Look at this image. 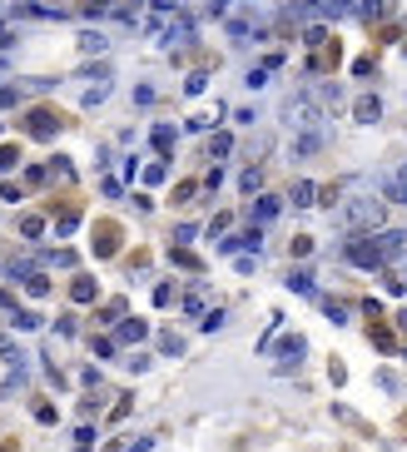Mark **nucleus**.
<instances>
[{
  "label": "nucleus",
  "instance_id": "obj_1",
  "mask_svg": "<svg viewBox=\"0 0 407 452\" xmlns=\"http://www.w3.org/2000/svg\"><path fill=\"white\" fill-rule=\"evenodd\" d=\"M382 204L388 199H353V204H342V224L348 229H382Z\"/></svg>",
  "mask_w": 407,
  "mask_h": 452
},
{
  "label": "nucleus",
  "instance_id": "obj_2",
  "mask_svg": "<svg viewBox=\"0 0 407 452\" xmlns=\"http://www.w3.org/2000/svg\"><path fill=\"white\" fill-rule=\"evenodd\" d=\"M342 258H348L353 269H382V264H388V253H382L377 234H368V239H353L348 249H342Z\"/></svg>",
  "mask_w": 407,
  "mask_h": 452
},
{
  "label": "nucleus",
  "instance_id": "obj_3",
  "mask_svg": "<svg viewBox=\"0 0 407 452\" xmlns=\"http://www.w3.org/2000/svg\"><path fill=\"white\" fill-rule=\"evenodd\" d=\"M55 129H60L55 110H30V120H25V135L30 139H55Z\"/></svg>",
  "mask_w": 407,
  "mask_h": 452
},
{
  "label": "nucleus",
  "instance_id": "obj_4",
  "mask_svg": "<svg viewBox=\"0 0 407 452\" xmlns=\"http://www.w3.org/2000/svg\"><path fill=\"white\" fill-rule=\"evenodd\" d=\"M288 124H298V129H313V124H318V104H313V100H303V95H298V100H288Z\"/></svg>",
  "mask_w": 407,
  "mask_h": 452
},
{
  "label": "nucleus",
  "instance_id": "obj_5",
  "mask_svg": "<svg viewBox=\"0 0 407 452\" xmlns=\"http://www.w3.org/2000/svg\"><path fill=\"white\" fill-rule=\"evenodd\" d=\"M382 199L388 204H407V164L393 169V174H382Z\"/></svg>",
  "mask_w": 407,
  "mask_h": 452
},
{
  "label": "nucleus",
  "instance_id": "obj_6",
  "mask_svg": "<svg viewBox=\"0 0 407 452\" xmlns=\"http://www.w3.org/2000/svg\"><path fill=\"white\" fill-rule=\"evenodd\" d=\"M189 35H194V20H189V15H169V25L159 30V40H164V45H184Z\"/></svg>",
  "mask_w": 407,
  "mask_h": 452
},
{
  "label": "nucleus",
  "instance_id": "obj_7",
  "mask_svg": "<svg viewBox=\"0 0 407 452\" xmlns=\"http://www.w3.org/2000/svg\"><path fill=\"white\" fill-rule=\"evenodd\" d=\"M333 0H288V20H313V15H328Z\"/></svg>",
  "mask_w": 407,
  "mask_h": 452
},
{
  "label": "nucleus",
  "instance_id": "obj_8",
  "mask_svg": "<svg viewBox=\"0 0 407 452\" xmlns=\"http://www.w3.org/2000/svg\"><path fill=\"white\" fill-rule=\"evenodd\" d=\"M303 348H308V343L303 338H283V343H278V368H298V358H303Z\"/></svg>",
  "mask_w": 407,
  "mask_h": 452
},
{
  "label": "nucleus",
  "instance_id": "obj_9",
  "mask_svg": "<svg viewBox=\"0 0 407 452\" xmlns=\"http://www.w3.org/2000/svg\"><path fill=\"white\" fill-rule=\"evenodd\" d=\"M95 253H100V258L119 253V229H115V224H100V229H95Z\"/></svg>",
  "mask_w": 407,
  "mask_h": 452
},
{
  "label": "nucleus",
  "instance_id": "obj_10",
  "mask_svg": "<svg viewBox=\"0 0 407 452\" xmlns=\"http://www.w3.org/2000/svg\"><path fill=\"white\" fill-rule=\"evenodd\" d=\"M259 244H264V229H244V234H233V239H219L224 253H233V249H259Z\"/></svg>",
  "mask_w": 407,
  "mask_h": 452
},
{
  "label": "nucleus",
  "instance_id": "obj_11",
  "mask_svg": "<svg viewBox=\"0 0 407 452\" xmlns=\"http://www.w3.org/2000/svg\"><path fill=\"white\" fill-rule=\"evenodd\" d=\"M377 115H382V100H377V95H362V100L353 104V120H358V124H377Z\"/></svg>",
  "mask_w": 407,
  "mask_h": 452
},
{
  "label": "nucleus",
  "instance_id": "obj_12",
  "mask_svg": "<svg viewBox=\"0 0 407 452\" xmlns=\"http://www.w3.org/2000/svg\"><path fill=\"white\" fill-rule=\"evenodd\" d=\"M373 234H377V244H382V253H388V258H397L407 249V234L402 229H373Z\"/></svg>",
  "mask_w": 407,
  "mask_h": 452
},
{
  "label": "nucleus",
  "instance_id": "obj_13",
  "mask_svg": "<svg viewBox=\"0 0 407 452\" xmlns=\"http://www.w3.org/2000/svg\"><path fill=\"white\" fill-rule=\"evenodd\" d=\"M318 149H323V135H318V129H298V139H293V155L303 159V155H318Z\"/></svg>",
  "mask_w": 407,
  "mask_h": 452
},
{
  "label": "nucleus",
  "instance_id": "obj_14",
  "mask_svg": "<svg viewBox=\"0 0 407 452\" xmlns=\"http://www.w3.org/2000/svg\"><path fill=\"white\" fill-rule=\"evenodd\" d=\"M288 199H293L298 209H308V204H318V184H308V179H298V184L288 189Z\"/></svg>",
  "mask_w": 407,
  "mask_h": 452
},
{
  "label": "nucleus",
  "instance_id": "obj_15",
  "mask_svg": "<svg viewBox=\"0 0 407 452\" xmlns=\"http://www.w3.org/2000/svg\"><path fill=\"white\" fill-rule=\"evenodd\" d=\"M253 219H259V224L278 219V199H273V194H264V199H253Z\"/></svg>",
  "mask_w": 407,
  "mask_h": 452
},
{
  "label": "nucleus",
  "instance_id": "obj_16",
  "mask_svg": "<svg viewBox=\"0 0 407 452\" xmlns=\"http://www.w3.org/2000/svg\"><path fill=\"white\" fill-rule=\"evenodd\" d=\"M144 333H149V328H144V323H139V318H124V323H119V333H115V338H119V343H139Z\"/></svg>",
  "mask_w": 407,
  "mask_h": 452
},
{
  "label": "nucleus",
  "instance_id": "obj_17",
  "mask_svg": "<svg viewBox=\"0 0 407 452\" xmlns=\"http://www.w3.org/2000/svg\"><path fill=\"white\" fill-rule=\"evenodd\" d=\"M95 293H100V289H95V278H75V284H70V298H75V304H90Z\"/></svg>",
  "mask_w": 407,
  "mask_h": 452
},
{
  "label": "nucleus",
  "instance_id": "obj_18",
  "mask_svg": "<svg viewBox=\"0 0 407 452\" xmlns=\"http://www.w3.org/2000/svg\"><path fill=\"white\" fill-rule=\"evenodd\" d=\"M20 234H25V239H40V234H45V219H40V214H25V219H20Z\"/></svg>",
  "mask_w": 407,
  "mask_h": 452
},
{
  "label": "nucleus",
  "instance_id": "obj_19",
  "mask_svg": "<svg viewBox=\"0 0 407 452\" xmlns=\"http://www.w3.org/2000/svg\"><path fill=\"white\" fill-rule=\"evenodd\" d=\"M259 184H264V169H244V174H239V189L244 194H259Z\"/></svg>",
  "mask_w": 407,
  "mask_h": 452
},
{
  "label": "nucleus",
  "instance_id": "obj_20",
  "mask_svg": "<svg viewBox=\"0 0 407 452\" xmlns=\"http://www.w3.org/2000/svg\"><path fill=\"white\" fill-rule=\"evenodd\" d=\"M358 15H362V20H377V15H388V0H362V5H358Z\"/></svg>",
  "mask_w": 407,
  "mask_h": 452
},
{
  "label": "nucleus",
  "instance_id": "obj_21",
  "mask_svg": "<svg viewBox=\"0 0 407 452\" xmlns=\"http://www.w3.org/2000/svg\"><path fill=\"white\" fill-rule=\"evenodd\" d=\"M229 149H233V139H229V135H213V139H209V155H213V159H224Z\"/></svg>",
  "mask_w": 407,
  "mask_h": 452
},
{
  "label": "nucleus",
  "instance_id": "obj_22",
  "mask_svg": "<svg viewBox=\"0 0 407 452\" xmlns=\"http://www.w3.org/2000/svg\"><path fill=\"white\" fill-rule=\"evenodd\" d=\"M15 159H20V149H15V144H0V174L15 169Z\"/></svg>",
  "mask_w": 407,
  "mask_h": 452
},
{
  "label": "nucleus",
  "instance_id": "obj_23",
  "mask_svg": "<svg viewBox=\"0 0 407 452\" xmlns=\"http://www.w3.org/2000/svg\"><path fill=\"white\" fill-rule=\"evenodd\" d=\"M179 348H184V338H179V333H164V338H159V353H169V358H174Z\"/></svg>",
  "mask_w": 407,
  "mask_h": 452
},
{
  "label": "nucleus",
  "instance_id": "obj_24",
  "mask_svg": "<svg viewBox=\"0 0 407 452\" xmlns=\"http://www.w3.org/2000/svg\"><path fill=\"white\" fill-rule=\"evenodd\" d=\"M80 50L84 55H100L104 50V35H80Z\"/></svg>",
  "mask_w": 407,
  "mask_h": 452
},
{
  "label": "nucleus",
  "instance_id": "obj_25",
  "mask_svg": "<svg viewBox=\"0 0 407 452\" xmlns=\"http://www.w3.org/2000/svg\"><path fill=\"white\" fill-rule=\"evenodd\" d=\"M288 289H293V293H313V273H293Z\"/></svg>",
  "mask_w": 407,
  "mask_h": 452
},
{
  "label": "nucleus",
  "instance_id": "obj_26",
  "mask_svg": "<svg viewBox=\"0 0 407 452\" xmlns=\"http://www.w3.org/2000/svg\"><path fill=\"white\" fill-rule=\"evenodd\" d=\"M25 289H30L35 298H45V293H50V278H40V273H30V278H25Z\"/></svg>",
  "mask_w": 407,
  "mask_h": 452
},
{
  "label": "nucleus",
  "instance_id": "obj_27",
  "mask_svg": "<svg viewBox=\"0 0 407 452\" xmlns=\"http://www.w3.org/2000/svg\"><path fill=\"white\" fill-rule=\"evenodd\" d=\"M174 264H179V269H194V273H199V258H194V253H189L184 244L174 249Z\"/></svg>",
  "mask_w": 407,
  "mask_h": 452
},
{
  "label": "nucleus",
  "instance_id": "obj_28",
  "mask_svg": "<svg viewBox=\"0 0 407 452\" xmlns=\"http://www.w3.org/2000/svg\"><path fill=\"white\" fill-rule=\"evenodd\" d=\"M313 253V239H308V234H298V239H293V258H308Z\"/></svg>",
  "mask_w": 407,
  "mask_h": 452
},
{
  "label": "nucleus",
  "instance_id": "obj_29",
  "mask_svg": "<svg viewBox=\"0 0 407 452\" xmlns=\"http://www.w3.org/2000/svg\"><path fill=\"white\" fill-rule=\"evenodd\" d=\"M75 224H80V214H75V209H65V214H60V224H55V229H60V234H70Z\"/></svg>",
  "mask_w": 407,
  "mask_h": 452
},
{
  "label": "nucleus",
  "instance_id": "obj_30",
  "mask_svg": "<svg viewBox=\"0 0 407 452\" xmlns=\"http://www.w3.org/2000/svg\"><path fill=\"white\" fill-rule=\"evenodd\" d=\"M154 144H159V149H169V144H174V129L159 124V129H154Z\"/></svg>",
  "mask_w": 407,
  "mask_h": 452
},
{
  "label": "nucleus",
  "instance_id": "obj_31",
  "mask_svg": "<svg viewBox=\"0 0 407 452\" xmlns=\"http://www.w3.org/2000/svg\"><path fill=\"white\" fill-rule=\"evenodd\" d=\"M95 358H115V338H100L95 343Z\"/></svg>",
  "mask_w": 407,
  "mask_h": 452
},
{
  "label": "nucleus",
  "instance_id": "obj_32",
  "mask_svg": "<svg viewBox=\"0 0 407 452\" xmlns=\"http://www.w3.org/2000/svg\"><path fill=\"white\" fill-rule=\"evenodd\" d=\"M323 40H328V35H323V30H318V25H313V30L303 35V45H308V50H318V45H323Z\"/></svg>",
  "mask_w": 407,
  "mask_h": 452
},
{
  "label": "nucleus",
  "instance_id": "obj_33",
  "mask_svg": "<svg viewBox=\"0 0 407 452\" xmlns=\"http://www.w3.org/2000/svg\"><path fill=\"white\" fill-rule=\"evenodd\" d=\"M189 199H194V184H189V179H184V184L174 189V204H189Z\"/></svg>",
  "mask_w": 407,
  "mask_h": 452
},
{
  "label": "nucleus",
  "instance_id": "obj_34",
  "mask_svg": "<svg viewBox=\"0 0 407 452\" xmlns=\"http://www.w3.org/2000/svg\"><path fill=\"white\" fill-rule=\"evenodd\" d=\"M119 313H124V304H119V298H115V304H110V308H104V313H100V323H115Z\"/></svg>",
  "mask_w": 407,
  "mask_h": 452
},
{
  "label": "nucleus",
  "instance_id": "obj_35",
  "mask_svg": "<svg viewBox=\"0 0 407 452\" xmlns=\"http://www.w3.org/2000/svg\"><path fill=\"white\" fill-rule=\"evenodd\" d=\"M84 10H90V15H100V10H110V0H84Z\"/></svg>",
  "mask_w": 407,
  "mask_h": 452
},
{
  "label": "nucleus",
  "instance_id": "obj_36",
  "mask_svg": "<svg viewBox=\"0 0 407 452\" xmlns=\"http://www.w3.org/2000/svg\"><path fill=\"white\" fill-rule=\"evenodd\" d=\"M0 452H20V447H15V442H0Z\"/></svg>",
  "mask_w": 407,
  "mask_h": 452
},
{
  "label": "nucleus",
  "instance_id": "obj_37",
  "mask_svg": "<svg viewBox=\"0 0 407 452\" xmlns=\"http://www.w3.org/2000/svg\"><path fill=\"white\" fill-rule=\"evenodd\" d=\"M397 328H402V333H407V313H397Z\"/></svg>",
  "mask_w": 407,
  "mask_h": 452
},
{
  "label": "nucleus",
  "instance_id": "obj_38",
  "mask_svg": "<svg viewBox=\"0 0 407 452\" xmlns=\"http://www.w3.org/2000/svg\"><path fill=\"white\" fill-rule=\"evenodd\" d=\"M224 5H229V0H213V10H224Z\"/></svg>",
  "mask_w": 407,
  "mask_h": 452
}]
</instances>
